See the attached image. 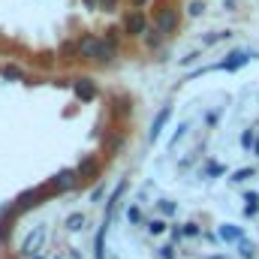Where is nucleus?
<instances>
[{
    "label": "nucleus",
    "mask_w": 259,
    "mask_h": 259,
    "mask_svg": "<svg viewBox=\"0 0 259 259\" xmlns=\"http://www.w3.org/2000/svg\"><path fill=\"white\" fill-rule=\"evenodd\" d=\"M154 27L163 33V36H172L178 27H181V12L175 6H160L154 12Z\"/></svg>",
    "instance_id": "nucleus-1"
},
{
    "label": "nucleus",
    "mask_w": 259,
    "mask_h": 259,
    "mask_svg": "<svg viewBox=\"0 0 259 259\" xmlns=\"http://www.w3.org/2000/svg\"><path fill=\"white\" fill-rule=\"evenodd\" d=\"M121 27H124V33H127V36H133V39H142V36L148 33L151 21H148V15H145L142 9H130L127 15H124V21H121Z\"/></svg>",
    "instance_id": "nucleus-2"
},
{
    "label": "nucleus",
    "mask_w": 259,
    "mask_h": 259,
    "mask_svg": "<svg viewBox=\"0 0 259 259\" xmlns=\"http://www.w3.org/2000/svg\"><path fill=\"white\" fill-rule=\"evenodd\" d=\"M49 193H66V190H75L78 187V175L75 169H61L55 178H49Z\"/></svg>",
    "instance_id": "nucleus-3"
},
{
    "label": "nucleus",
    "mask_w": 259,
    "mask_h": 259,
    "mask_svg": "<svg viewBox=\"0 0 259 259\" xmlns=\"http://www.w3.org/2000/svg\"><path fill=\"white\" fill-rule=\"evenodd\" d=\"M46 196H49V187H46V184H42V187H30V190H24V193L18 196L12 205L18 208V214H24V211L36 208L39 202H46Z\"/></svg>",
    "instance_id": "nucleus-4"
},
{
    "label": "nucleus",
    "mask_w": 259,
    "mask_h": 259,
    "mask_svg": "<svg viewBox=\"0 0 259 259\" xmlns=\"http://www.w3.org/2000/svg\"><path fill=\"white\" fill-rule=\"evenodd\" d=\"M97 81L94 78H88V75H81V78H75L72 81V97L78 100V103H94L97 100Z\"/></svg>",
    "instance_id": "nucleus-5"
},
{
    "label": "nucleus",
    "mask_w": 259,
    "mask_h": 259,
    "mask_svg": "<svg viewBox=\"0 0 259 259\" xmlns=\"http://www.w3.org/2000/svg\"><path fill=\"white\" fill-rule=\"evenodd\" d=\"M46 235H49V226H46V223H39V226H36V229H33V232H30V235H27V238L21 241V250H18V253L30 259L33 253H36V247H39V244L46 241Z\"/></svg>",
    "instance_id": "nucleus-6"
},
{
    "label": "nucleus",
    "mask_w": 259,
    "mask_h": 259,
    "mask_svg": "<svg viewBox=\"0 0 259 259\" xmlns=\"http://www.w3.org/2000/svg\"><path fill=\"white\" fill-rule=\"evenodd\" d=\"M250 52H229L226 55V61H220V64H214V69H226V72H235V69H241V66L250 64Z\"/></svg>",
    "instance_id": "nucleus-7"
},
{
    "label": "nucleus",
    "mask_w": 259,
    "mask_h": 259,
    "mask_svg": "<svg viewBox=\"0 0 259 259\" xmlns=\"http://www.w3.org/2000/svg\"><path fill=\"white\" fill-rule=\"evenodd\" d=\"M169 118H172V106H163L160 112H157V118L151 121V130H148V142H157L160 136H163V130L169 124Z\"/></svg>",
    "instance_id": "nucleus-8"
},
{
    "label": "nucleus",
    "mask_w": 259,
    "mask_h": 259,
    "mask_svg": "<svg viewBox=\"0 0 259 259\" xmlns=\"http://www.w3.org/2000/svg\"><path fill=\"white\" fill-rule=\"evenodd\" d=\"M94 49H97V36L94 33H81L75 39V58L78 61H91L94 58Z\"/></svg>",
    "instance_id": "nucleus-9"
},
{
    "label": "nucleus",
    "mask_w": 259,
    "mask_h": 259,
    "mask_svg": "<svg viewBox=\"0 0 259 259\" xmlns=\"http://www.w3.org/2000/svg\"><path fill=\"white\" fill-rule=\"evenodd\" d=\"M217 235H220V241H223V244H238V241L244 238V229H241V226H235V223H220Z\"/></svg>",
    "instance_id": "nucleus-10"
},
{
    "label": "nucleus",
    "mask_w": 259,
    "mask_h": 259,
    "mask_svg": "<svg viewBox=\"0 0 259 259\" xmlns=\"http://www.w3.org/2000/svg\"><path fill=\"white\" fill-rule=\"evenodd\" d=\"M97 169H100L97 157H94V154H84V157L78 160V166H75V175H78V181H81V178H91V175H97Z\"/></svg>",
    "instance_id": "nucleus-11"
},
{
    "label": "nucleus",
    "mask_w": 259,
    "mask_h": 259,
    "mask_svg": "<svg viewBox=\"0 0 259 259\" xmlns=\"http://www.w3.org/2000/svg\"><path fill=\"white\" fill-rule=\"evenodd\" d=\"M66 232H81L84 226H88V217H84V211H69L64 220Z\"/></svg>",
    "instance_id": "nucleus-12"
},
{
    "label": "nucleus",
    "mask_w": 259,
    "mask_h": 259,
    "mask_svg": "<svg viewBox=\"0 0 259 259\" xmlns=\"http://www.w3.org/2000/svg\"><path fill=\"white\" fill-rule=\"evenodd\" d=\"M106 232H109V223L103 220V226L94 235V259H106Z\"/></svg>",
    "instance_id": "nucleus-13"
},
{
    "label": "nucleus",
    "mask_w": 259,
    "mask_h": 259,
    "mask_svg": "<svg viewBox=\"0 0 259 259\" xmlns=\"http://www.w3.org/2000/svg\"><path fill=\"white\" fill-rule=\"evenodd\" d=\"M163 39H166V36H163L157 27H148V33L142 36V42H145L148 49H160V46H163Z\"/></svg>",
    "instance_id": "nucleus-14"
},
{
    "label": "nucleus",
    "mask_w": 259,
    "mask_h": 259,
    "mask_svg": "<svg viewBox=\"0 0 259 259\" xmlns=\"http://www.w3.org/2000/svg\"><path fill=\"white\" fill-rule=\"evenodd\" d=\"M0 75H3V78H9V81H24V75H27V72H24L21 66L6 64V66H0Z\"/></svg>",
    "instance_id": "nucleus-15"
},
{
    "label": "nucleus",
    "mask_w": 259,
    "mask_h": 259,
    "mask_svg": "<svg viewBox=\"0 0 259 259\" xmlns=\"http://www.w3.org/2000/svg\"><path fill=\"white\" fill-rule=\"evenodd\" d=\"M127 223L130 226H145V211H142V205H130L127 208Z\"/></svg>",
    "instance_id": "nucleus-16"
},
{
    "label": "nucleus",
    "mask_w": 259,
    "mask_h": 259,
    "mask_svg": "<svg viewBox=\"0 0 259 259\" xmlns=\"http://www.w3.org/2000/svg\"><path fill=\"white\" fill-rule=\"evenodd\" d=\"M259 214V193H244V217Z\"/></svg>",
    "instance_id": "nucleus-17"
},
{
    "label": "nucleus",
    "mask_w": 259,
    "mask_h": 259,
    "mask_svg": "<svg viewBox=\"0 0 259 259\" xmlns=\"http://www.w3.org/2000/svg\"><path fill=\"white\" fill-rule=\"evenodd\" d=\"M157 211L169 220V217H175V211H178V202L175 199H157Z\"/></svg>",
    "instance_id": "nucleus-18"
},
{
    "label": "nucleus",
    "mask_w": 259,
    "mask_h": 259,
    "mask_svg": "<svg viewBox=\"0 0 259 259\" xmlns=\"http://www.w3.org/2000/svg\"><path fill=\"white\" fill-rule=\"evenodd\" d=\"M145 226H148V235H154V238H160V235L169 232V223H166L163 217H157V220H151V223H145Z\"/></svg>",
    "instance_id": "nucleus-19"
},
{
    "label": "nucleus",
    "mask_w": 259,
    "mask_h": 259,
    "mask_svg": "<svg viewBox=\"0 0 259 259\" xmlns=\"http://www.w3.org/2000/svg\"><path fill=\"white\" fill-rule=\"evenodd\" d=\"M235 247H238V256H241V259H256V244H253V241L241 238Z\"/></svg>",
    "instance_id": "nucleus-20"
},
{
    "label": "nucleus",
    "mask_w": 259,
    "mask_h": 259,
    "mask_svg": "<svg viewBox=\"0 0 259 259\" xmlns=\"http://www.w3.org/2000/svg\"><path fill=\"white\" fill-rule=\"evenodd\" d=\"M181 235H184V238H199V235H202V226L193 223V220H190V223H181Z\"/></svg>",
    "instance_id": "nucleus-21"
},
{
    "label": "nucleus",
    "mask_w": 259,
    "mask_h": 259,
    "mask_svg": "<svg viewBox=\"0 0 259 259\" xmlns=\"http://www.w3.org/2000/svg\"><path fill=\"white\" fill-rule=\"evenodd\" d=\"M253 175H256V169H253V166H250V169H235L229 181H232V184H241V181H247V178H253Z\"/></svg>",
    "instance_id": "nucleus-22"
},
{
    "label": "nucleus",
    "mask_w": 259,
    "mask_h": 259,
    "mask_svg": "<svg viewBox=\"0 0 259 259\" xmlns=\"http://www.w3.org/2000/svg\"><path fill=\"white\" fill-rule=\"evenodd\" d=\"M232 33L229 30H220V33H208L205 39H202V46H217V42H223V39H229Z\"/></svg>",
    "instance_id": "nucleus-23"
},
{
    "label": "nucleus",
    "mask_w": 259,
    "mask_h": 259,
    "mask_svg": "<svg viewBox=\"0 0 259 259\" xmlns=\"http://www.w3.org/2000/svg\"><path fill=\"white\" fill-rule=\"evenodd\" d=\"M187 130H190V124H187V121H184V124H178V130H175V136L169 139V148H175V145H178V142H181V139L187 136Z\"/></svg>",
    "instance_id": "nucleus-24"
},
{
    "label": "nucleus",
    "mask_w": 259,
    "mask_h": 259,
    "mask_svg": "<svg viewBox=\"0 0 259 259\" xmlns=\"http://www.w3.org/2000/svg\"><path fill=\"white\" fill-rule=\"evenodd\" d=\"M253 142H256V133H253V130H244V133H241V148H244V151H253Z\"/></svg>",
    "instance_id": "nucleus-25"
},
{
    "label": "nucleus",
    "mask_w": 259,
    "mask_h": 259,
    "mask_svg": "<svg viewBox=\"0 0 259 259\" xmlns=\"http://www.w3.org/2000/svg\"><path fill=\"white\" fill-rule=\"evenodd\" d=\"M223 172H226L223 163H208V166H205V178H217V175H223Z\"/></svg>",
    "instance_id": "nucleus-26"
},
{
    "label": "nucleus",
    "mask_w": 259,
    "mask_h": 259,
    "mask_svg": "<svg viewBox=\"0 0 259 259\" xmlns=\"http://www.w3.org/2000/svg\"><path fill=\"white\" fill-rule=\"evenodd\" d=\"M157 256H160V259H178L175 244H163V247H157Z\"/></svg>",
    "instance_id": "nucleus-27"
},
{
    "label": "nucleus",
    "mask_w": 259,
    "mask_h": 259,
    "mask_svg": "<svg viewBox=\"0 0 259 259\" xmlns=\"http://www.w3.org/2000/svg\"><path fill=\"white\" fill-rule=\"evenodd\" d=\"M103 196H106V184H97V187L88 193V202H100Z\"/></svg>",
    "instance_id": "nucleus-28"
},
{
    "label": "nucleus",
    "mask_w": 259,
    "mask_h": 259,
    "mask_svg": "<svg viewBox=\"0 0 259 259\" xmlns=\"http://www.w3.org/2000/svg\"><path fill=\"white\" fill-rule=\"evenodd\" d=\"M187 12H190V15H193V18H199V15H202V12H205V3H202V0H193V3H190V6H187Z\"/></svg>",
    "instance_id": "nucleus-29"
},
{
    "label": "nucleus",
    "mask_w": 259,
    "mask_h": 259,
    "mask_svg": "<svg viewBox=\"0 0 259 259\" xmlns=\"http://www.w3.org/2000/svg\"><path fill=\"white\" fill-rule=\"evenodd\" d=\"M217 121H220V112H208V115H205V124H208V127H217Z\"/></svg>",
    "instance_id": "nucleus-30"
},
{
    "label": "nucleus",
    "mask_w": 259,
    "mask_h": 259,
    "mask_svg": "<svg viewBox=\"0 0 259 259\" xmlns=\"http://www.w3.org/2000/svg\"><path fill=\"white\" fill-rule=\"evenodd\" d=\"M169 235H172V244H178L184 235H181V226H169Z\"/></svg>",
    "instance_id": "nucleus-31"
},
{
    "label": "nucleus",
    "mask_w": 259,
    "mask_h": 259,
    "mask_svg": "<svg viewBox=\"0 0 259 259\" xmlns=\"http://www.w3.org/2000/svg\"><path fill=\"white\" fill-rule=\"evenodd\" d=\"M193 61H199V52H190L187 58H181V66H190Z\"/></svg>",
    "instance_id": "nucleus-32"
},
{
    "label": "nucleus",
    "mask_w": 259,
    "mask_h": 259,
    "mask_svg": "<svg viewBox=\"0 0 259 259\" xmlns=\"http://www.w3.org/2000/svg\"><path fill=\"white\" fill-rule=\"evenodd\" d=\"M81 3H84V9H91V12H94V9H100V6H103V0H81Z\"/></svg>",
    "instance_id": "nucleus-33"
},
{
    "label": "nucleus",
    "mask_w": 259,
    "mask_h": 259,
    "mask_svg": "<svg viewBox=\"0 0 259 259\" xmlns=\"http://www.w3.org/2000/svg\"><path fill=\"white\" fill-rule=\"evenodd\" d=\"M115 6H118V0H103V9L106 12H115Z\"/></svg>",
    "instance_id": "nucleus-34"
},
{
    "label": "nucleus",
    "mask_w": 259,
    "mask_h": 259,
    "mask_svg": "<svg viewBox=\"0 0 259 259\" xmlns=\"http://www.w3.org/2000/svg\"><path fill=\"white\" fill-rule=\"evenodd\" d=\"M130 3H133V9H142V6H145L148 0H130Z\"/></svg>",
    "instance_id": "nucleus-35"
},
{
    "label": "nucleus",
    "mask_w": 259,
    "mask_h": 259,
    "mask_svg": "<svg viewBox=\"0 0 259 259\" xmlns=\"http://www.w3.org/2000/svg\"><path fill=\"white\" fill-rule=\"evenodd\" d=\"M253 154L259 157V136H256V142H253Z\"/></svg>",
    "instance_id": "nucleus-36"
},
{
    "label": "nucleus",
    "mask_w": 259,
    "mask_h": 259,
    "mask_svg": "<svg viewBox=\"0 0 259 259\" xmlns=\"http://www.w3.org/2000/svg\"><path fill=\"white\" fill-rule=\"evenodd\" d=\"M30 259H49V256H46V253H33Z\"/></svg>",
    "instance_id": "nucleus-37"
},
{
    "label": "nucleus",
    "mask_w": 259,
    "mask_h": 259,
    "mask_svg": "<svg viewBox=\"0 0 259 259\" xmlns=\"http://www.w3.org/2000/svg\"><path fill=\"white\" fill-rule=\"evenodd\" d=\"M208 259H226V256H220V253H214V256H208Z\"/></svg>",
    "instance_id": "nucleus-38"
},
{
    "label": "nucleus",
    "mask_w": 259,
    "mask_h": 259,
    "mask_svg": "<svg viewBox=\"0 0 259 259\" xmlns=\"http://www.w3.org/2000/svg\"><path fill=\"white\" fill-rule=\"evenodd\" d=\"M232 3H235V0H226V6H232Z\"/></svg>",
    "instance_id": "nucleus-39"
},
{
    "label": "nucleus",
    "mask_w": 259,
    "mask_h": 259,
    "mask_svg": "<svg viewBox=\"0 0 259 259\" xmlns=\"http://www.w3.org/2000/svg\"><path fill=\"white\" fill-rule=\"evenodd\" d=\"M55 259H64V256H55Z\"/></svg>",
    "instance_id": "nucleus-40"
}]
</instances>
